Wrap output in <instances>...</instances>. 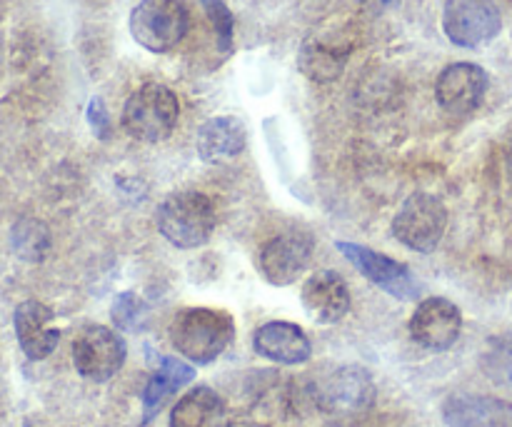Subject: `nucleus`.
I'll list each match as a JSON object with an SVG mask.
<instances>
[{
	"label": "nucleus",
	"instance_id": "25",
	"mask_svg": "<svg viewBox=\"0 0 512 427\" xmlns=\"http://www.w3.org/2000/svg\"><path fill=\"white\" fill-rule=\"evenodd\" d=\"M505 168H508V175H510V180H512V148L508 150V160H505Z\"/></svg>",
	"mask_w": 512,
	"mask_h": 427
},
{
	"label": "nucleus",
	"instance_id": "10",
	"mask_svg": "<svg viewBox=\"0 0 512 427\" xmlns=\"http://www.w3.org/2000/svg\"><path fill=\"white\" fill-rule=\"evenodd\" d=\"M488 93V73L475 63H453L438 75L435 98L450 115H470Z\"/></svg>",
	"mask_w": 512,
	"mask_h": 427
},
{
	"label": "nucleus",
	"instance_id": "17",
	"mask_svg": "<svg viewBox=\"0 0 512 427\" xmlns=\"http://www.w3.org/2000/svg\"><path fill=\"white\" fill-rule=\"evenodd\" d=\"M245 140L248 135H245L243 123L233 115H220V118H210L198 130L195 148L205 163H218V160L235 158L238 153H243Z\"/></svg>",
	"mask_w": 512,
	"mask_h": 427
},
{
	"label": "nucleus",
	"instance_id": "23",
	"mask_svg": "<svg viewBox=\"0 0 512 427\" xmlns=\"http://www.w3.org/2000/svg\"><path fill=\"white\" fill-rule=\"evenodd\" d=\"M200 3H203L208 18L213 20L215 33H218L223 48H228L230 40H233V15H230V10L225 8L223 0H200Z\"/></svg>",
	"mask_w": 512,
	"mask_h": 427
},
{
	"label": "nucleus",
	"instance_id": "26",
	"mask_svg": "<svg viewBox=\"0 0 512 427\" xmlns=\"http://www.w3.org/2000/svg\"><path fill=\"white\" fill-rule=\"evenodd\" d=\"M238 427H260V425H238Z\"/></svg>",
	"mask_w": 512,
	"mask_h": 427
},
{
	"label": "nucleus",
	"instance_id": "22",
	"mask_svg": "<svg viewBox=\"0 0 512 427\" xmlns=\"http://www.w3.org/2000/svg\"><path fill=\"white\" fill-rule=\"evenodd\" d=\"M110 313H113L115 325L120 330H128V333L143 330L145 320H148V308H145V303L135 293H120Z\"/></svg>",
	"mask_w": 512,
	"mask_h": 427
},
{
	"label": "nucleus",
	"instance_id": "7",
	"mask_svg": "<svg viewBox=\"0 0 512 427\" xmlns=\"http://www.w3.org/2000/svg\"><path fill=\"white\" fill-rule=\"evenodd\" d=\"M445 35L460 48H480L503 28L495 0H448L443 10Z\"/></svg>",
	"mask_w": 512,
	"mask_h": 427
},
{
	"label": "nucleus",
	"instance_id": "18",
	"mask_svg": "<svg viewBox=\"0 0 512 427\" xmlns=\"http://www.w3.org/2000/svg\"><path fill=\"white\" fill-rule=\"evenodd\" d=\"M195 378V370L188 363L178 358H163L160 360V368L155 370L153 378L148 380L143 393V418L145 423L153 420V415H158L163 410V405L178 393L183 385H188Z\"/></svg>",
	"mask_w": 512,
	"mask_h": 427
},
{
	"label": "nucleus",
	"instance_id": "9",
	"mask_svg": "<svg viewBox=\"0 0 512 427\" xmlns=\"http://www.w3.org/2000/svg\"><path fill=\"white\" fill-rule=\"evenodd\" d=\"M310 258H313V238L303 230H290L265 245L258 265L270 285H290L303 275Z\"/></svg>",
	"mask_w": 512,
	"mask_h": 427
},
{
	"label": "nucleus",
	"instance_id": "5",
	"mask_svg": "<svg viewBox=\"0 0 512 427\" xmlns=\"http://www.w3.org/2000/svg\"><path fill=\"white\" fill-rule=\"evenodd\" d=\"M448 230V210L430 193L410 195L393 220V233L415 253H433Z\"/></svg>",
	"mask_w": 512,
	"mask_h": 427
},
{
	"label": "nucleus",
	"instance_id": "2",
	"mask_svg": "<svg viewBox=\"0 0 512 427\" xmlns=\"http://www.w3.org/2000/svg\"><path fill=\"white\" fill-rule=\"evenodd\" d=\"M158 230L170 245L175 248H200L213 235L218 215H215L213 200L205 193H195V190H185V193H175L163 200L158 208Z\"/></svg>",
	"mask_w": 512,
	"mask_h": 427
},
{
	"label": "nucleus",
	"instance_id": "13",
	"mask_svg": "<svg viewBox=\"0 0 512 427\" xmlns=\"http://www.w3.org/2000/svg\"><path fill=\"white\" fill-rule=\"evenodd\" d=\"M15 335H18L20 350L30 360H45L58 348L60 330L55 328L53 310L38 300H25L15 308Z\"/></svg>",
	"mask_w": 512,
	"mask_h": 427
},
{
	"label": "nucleus",
	"instance_id": "16",
	"mask_svg": "<svg viewBox=\"0 0 512 427\" xmlns=\"http://www.w3.org/2000/svg\"><path fill=\"white\" fill-rule=\"evenodd\" d=\"M448 427H512V405L488 395H455L443 405Z\"/></svg>",
	"mask_w": 512,
	"mask_h": 427
},
{
	"label": "nucleus",
	"instance_id": "14",
	"mask_svg": "<svg viewBox=\"0 0 512 427\" xmlns=\"http://www.w3.org/2000/svg\"><path fill=\"white\" fill-rule=\"evenodd\" d=\"M373 380L363 368H340L318 388V400L330 413H358L373 400Z\"/></svg>",
	"mask_w": 512,
	"mask_h": 427
},
{
	"label": "nucleus",
	"instance_id": "12",
	"mask_svg": "<svg viewBox=\"0 0 512 427\" xmlns=\"http://www.w3.org/2000/svg\"><path fill=\"white\" fill-rule=\"evenodd\" d=\"M303 308L315 323H340L350 310L348 285L333 270H320V273L310 275L303 285Z\"/></svg>",
	"mask_w": 512,
	"mask_h": 427
},
{
	"label": "nucleus",
	"instance_id": "8",
	"mask_svg": "<svg viewBox=\"0 0 512 427\" xmlns=\"http://www.w3.org/2000/svg\"><path fill=\"white\" fill-rule=\"evenodd\" d=\"M338 250L370 280L373 285L383 288L385 293L398 300H415L420 295V285L408 265L388 258V255L370 250L358 243H345L340 240Z\"/></svg>",
	"mask_w": 512,
	"mask_h": 427
},
{
	"label": "nucleus",
	"instance_id": "20",
	"mask_svg": "<svg viewBox=\"0 0 512 427\" xmlns=\"http://www.w3.org/2000/svg\"><path fill=\"white\" fill-rule=\"evenodd\" d=\"M348 48L325 43H305L298 55V65L313 83H333L348 63Z\"/></svg>",
	"mask_w": 512,
	"mask_h": 427
},
{
	"label": "nucleus",
	"instance_id": "11",
	"mask_svg": "<svg viewBox=\"0 0 512 427\" xmlns=\"http://www.w3.org/2000/svg\"><path fill=\"white\" fill-rule=\"evenodd\" d=\"M460 330H463V315L458 305L445 298H428L418 305L410 320V335L423 348L448 350L458 343Z\"/></svg>",
	"mask_w": 512,
	"mask_h": 427
},
{
	"label": "nucleus",
	"instance_id": "4",
	"mask_svg": "<svg viewBox=\"0 0 512 427\" xmlns=\"http://www.w3.org/2000/svg\"><path fill=\"white\" fill-rule=\"evenodd\" d=\"M190 28L183 0H140L130 13V33L150 53H168Z\"/></svg>",
	"mask_w": 512,
	"mask_h": 427
},
{
	"label": "nucleus",
	"instance_id": "15",
	"mask_svg": "<svg viewBox=\"0 0 512 427\" xmlns=\"http://www.w3.org/2000/svg\"><path fill=\"white\" fill-rule=\"evenodd\" d=\"M253 345L255 353L280 365H300L313 353L305 330L293 323H285V320H273V323L260 325Z\"/></svg>",
	"mask_w": 512,
	"mask_h": 427
},
{
	"label": "nucleus",
	"instance_id": "21",
	"mask_svg": "<svg viewBox=\"0 0 512 427\" xmlns=\"http://www.w3.org/2000/svg\"><path fill=\"white\" fill-rule=\"evenodd\" d=\"M480 365H483L485 375L493 383L512 388V333L490 338L483 350V358H480Z\"/></svg>",
	"mask_w": 512,
	"mask_h": 427
},
{
	"label": "nucleus",
	"instance_id": "24",
	"mask_svg": "<svg viewBox=\"0 0 512 427\" xmlns=\"http://www.w3.org/2000/svg\"><path fill=\"white\" fill-rule=\"evenodd\" d=\"M88 120H90V125H93V130L98 138H103V140L108 138V113H105V108H103V100L93 98V103H90V108H88Z\"/></svg>",
	"mask_w": 512,
	"mask_h": 427
},
{
	"label": "nucleus",
	"instance_id": "3",
	"mask_svg": "<svg viewBox=\"0 0 512 427\" xmlns=\"http://www.w3.org/2000/svg\"><path fill=\"white\" fill-rule=\"evenodd\" d=\"M180 118L178 95L158 83L135 90L123 108V128L130 138L143 143H160L175 130Z\"/></svg>",
	"mask_w": 512,
	"mask_h": 427
},
{
	"label": "nucleus",
	"instance_id": "1",
	"mask_svg": "<svg viewBox=\"0 0 512 427\" xmlns=\"http://www.w3.org/2000/svg\"><path fill=\"white\" fill-rule=\"evenodd\" d=\"M235 323L228 313L213 308H185L170 323V343L195 365H208L228 350Z\"/></svg>",
	"mask_w": 512,
	"mask_h": 427
},
{
	"label": "nucleus",
	"instance_id": "19",
	"mask_svg": "<svg viewBox=\"0 0 512 427\" xmlns=\"http://www.w3.org/2000/svg\"><path fill=\"white\" fill-rule=\"evenodd\" d=\"M170 427H225V403L215 390L195 388L178 400Z\"/></svg>",
	"mask_w": 512,
	"mask_h": 427
},
{
	"label": "nucleus",
	"instance_id": "6",
	"mask_svg": "<svg viewBox=\"0 0 512 427\" xmlns=\"http://www.w3.org/2000/svg\"><path fill=\"white\" fill-rule=\"evenodd\" d=\"M125 353L128 350L123 338L105 325H88L73 340L75 370L93 383H105L113 378L123 368Z\"/></svg>",
	"mask_w": 512,
	"mask_h": 427
}]
</instances>
